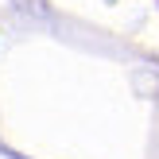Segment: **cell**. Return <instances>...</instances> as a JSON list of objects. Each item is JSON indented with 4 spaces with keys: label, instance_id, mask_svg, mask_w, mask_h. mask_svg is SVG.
<instances>
[]
</instances>
